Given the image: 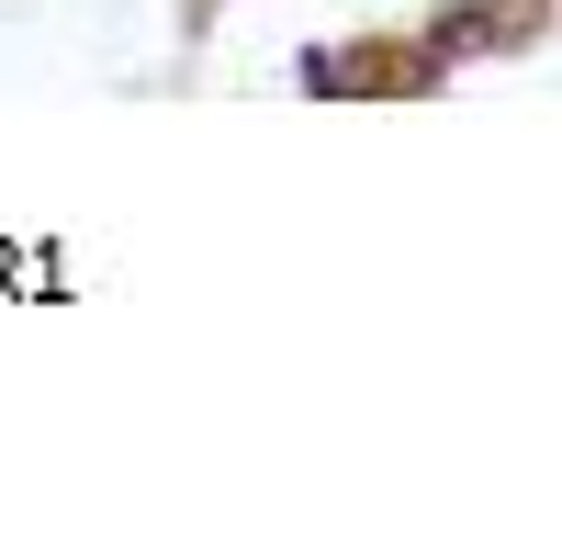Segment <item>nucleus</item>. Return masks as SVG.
<instances>
[]
</instances>
